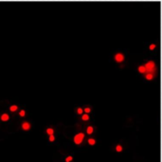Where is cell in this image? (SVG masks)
Wrapping results in <instances>:
<instances>
[{
  "mask_svg": "<svg viewBox=\"0 0 162 162\" xmlns=\"http://www.w3.org/2000/svg\"><path fill=\"white\" fill-rule=\"evenodd\" d=\"M145 68H146V72L148 74H154V71H155V65L153 61H149L146 63L145 65Z\"/></svg>",
  "mask_w": 162,
  "mask_h": 162,
  "instance_id": "cell-1",
  "label": "cell"
},
{
  "mask_svg": "<svg viewBox=\"0 0 162 162\" xmlns=\"http://www.w3.org/2000/svg\"><path fill=\"white\" fill-rule=\"evenodd\" d=\"M83 137H84L83 134H78V135L75 136V137H74V142H75L76 144H80V143L83 141Z\"/></svg>",
  "mask_w": 162,
  "mask_h": 162,
  "instance_id": "cell-2",
  "label": "cell"
},
{
  "mask_svg": "<svg viewBox=\"0 0 162 162\" xmlns=\"http://www.w3.org/2000/svg\"><path fill=\"white\" fill-rule=\"evenodd\" d=\"M115 60H116L117 62H122V61L124 60L123 54H122V53H117V54L115 55Z\"/></svg>",
  "mask_w": 162,
  "mask_h": 162,
  "instance_id": "cell-3",
  "label": "cell"
},
{
  "mask_svg": "<svg viewBox=\"0 0 162 162\" xmlns=\"http://www.w3.org/2000/svg\"><path fill=\"white\" fill-rule=\"evenodd\" d=\"M138 72H139L140 74L147 73V72H146V68H145V66H140V67H138Z\"/></svg>",
  "mask_w": 162,
  "mask_h": 162,
  "instance_id": "cell-4",
  "label": "cell"
},
{
  "mask_svg": "<svg viewBox=\"0 0 162 162\" xmlns=\"http://www.w3.org/2000/svg\"><path fill=\"white\" fill-rule=\"evenodd\" d=\"M29 128H30V125H29L28 123H27V122L23 123V129H24V130L28 131V130H29Z\"/></svg>",
  "mask_w": 162,
  "mask_h": 162,
  "instance_id": "cell-5",
  "label": "cell"
},
{
  "mask_svg": "<svg viewBox=\"0 0 162 162\" xmlns=\"http://www.w3.org/2000/svg\"><path fill=\"white\" fill-rule=\"evenodd\" d=\"M145 78H146L147 80H152V79L154 78V74H147L146 76H145Z\"/></svg>",
  "mask_w": 162,
  "mask_h": 162,
  "instance_id": "cell-6",
  "label": "cell"
},
{
  "mask_svg": "<svg viewBox=\"0 0 162 162\" xmlns=\"http://www.w3.org/2000/svg\"><path fill=\"white\" fill-rule=\"evenodd\" d=\"M9 118H10V117H9V115H8L7 114H4L1 116V119H2L3 121H7V120H9Z\"/></svg>",
  "mask_w": 162,
  "mask_h": 162,
  "instance_id": "cell-7",
  "label": "cell"
},
{
  "mask_svg": "<svg viewBox=\"0 0 162 162\" xmlns=\"http://www.w3.org/2000/svg\"><path fill=\"white\" fill-rule=\"evenodd\" d=\"M47 133L48 135H50V136H52V135H53V133H54V131H53V129H51V128H49V129H47Z\"/></svg>",
  "mask_w": 162,
  "mask_h": 162,
  "instance_id": "cell-8",
  "label": "cell"
},
{
  "mask_svg": "<svg viewBox=\"0 0 162 162\" xmlns=\"http://www.w3.org/2000/svg\"><path fill=\"white\" fill-rule=\"evenodd\" d=\"M88 143H89L90 145H94V144L96 143V141H95V139H93V138H90V139H88Z\"/></svg>",
  "mask_w": 162,
  "mask_h": 162,
  "instance_id": "cell-9",
  "label": "cell"
},
{
  "mask_svg": "<svg viewBox=\"0 0 162 162\" xmlns=\"http://www.w3.org/2000/svg\"><path fill=\"white\" fill-rule=\"evenodd\" d=\"M92 133H93V128H92V127H88V128H87V134L90 135V134H92Z\"/></svg>",
  "mask_w": 162,
  "mask_h": 162,
  "instance_id": "cell-10",
  "label": "cell"
},
{
  "mask_svg": "<svg viewBox=\"0 0 162 162\" xmlns=\"http://www.w3.org/2000/svg\"><path fill=\"white\" fill-rule=\"evenodd\" d=\"M10 110H11L12 112H15V111L17 110V106H15V105H13V106H12V107L10 108Z\"/></svg>",
  "mask_w": 162,
  "mask_h": 162,
  "instance_id": "cell-11",
  "label": "cell"
},
{
  "mask_svg": "<svg viewBox=\"0 0 162 162\" xmlns=\"http://www.w3.org/2000/svg\"><path fill=\"white\" fill-rule=\"evenodd\" d=\"M83 120H88V119H89L88 114H83Z\"/></svg>",
  "mask_w": 162,
  "mask_h": 162,
  "instance_id": "cell-12",
  "label": "cell"
},
{
  "mask_svg": "<svg viewBox=\"0 0 162 162\" xmlns=\"http://www.w3.org/2000/svg\"><path fill=\"white\" fill-rule=\"evenodd\" d=\"M121 150H122L121 146H120V145H118V146H117V151H118V152H120Z\"/></svg>",
  "mask_w": 162,
  "mask_h": 162,
  "instance_id": "cell-13",
  "label": "cell"
},
{
  "mask_svg": "<svg viewBox=\"0 0 162 162\" xmlns=\"http://www.w3.org/2000/svg\"><path fill=\"white\" fill-rule=\"evenodd\" d=\"M71 160H72V157H71V156H68V157H67V159H66L67 162H70Z\"/></svg>",
  "mask_w": 162,
  "mask_h": 162,
  "instance_id": "cell-14",
  "label": "cell"
},
{
  "mask_svg": "<svg viewBox=\"0 0 162 162\" xmlns=\"http://www.w3.org/2000/svg\"><path fill=\"white\" fill-rule=\"evenodd\" d=\"M78 114H83V109H81V108H79V109H78Z\"/></svg>",
  "mask_w": 162,
  "mask_h": 162,
  "instance_id": "cell-15",
  "label": "cell"
},
{
  "mask_svg": "<svg viewBox=\"0 0 162 162\" xmlns=\"http://www.w3.org/2000/svg\"><path fill=\"white\" fill-rule=\"evenodd\" d=\"M25 114H26V113H25V111H21V112H20V115H21V116H24V115H25Z\"/></svg>",
  "mask_w": 162,
  "mask_h": 162,
  "instance_id": "cell-16",
  "label": "cell"
},
{
  "mask_svg": "<svg viewBox=\"0 0 162 162\" xmlns=\"http://www.w3.org/2000/svg\"><path fill=\"white\" fill-rule=\"evenodd\" d=\"M54 139H55V138H54L53 135H52V136H50V137H49V140H50V141H54Z\"/></svg>",
  "mask_w": 162,
  "mask_h": 162,
  "instance_id": "cell-17",
  "label": "cell"
},
{
  "mask_svg": "<svg viewBox=\"0 0 162 162\" xmlns=\"http://www.w3.org/2000/svg\"><path fill=\"white\" fill-rule=\"evenodd\" d=\"M84 111H85V113H89V112H90V109H89V108H85Z\"/></svg>",
  "mask_w": 162,
  "mask_h": 162,
  "instance_id": "cell-18",
  "label": "cell"
},
{
  "mask_svg": "<svg viewBox=\"0 0 162 162\" xmlns=\"http://www.w3.org/2000/svg\"><path fill=\"white\" fill-rule=\"evenodd\" d=\"M154 47H155V45H151L150 49H151V50H154Z\"/></svg>",
  "mask_w": 162,
  "mask_h": 162,
  "instance_id": "cell-19",
  "label": "cell"
}]
</instances>
